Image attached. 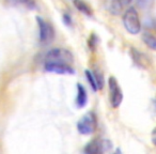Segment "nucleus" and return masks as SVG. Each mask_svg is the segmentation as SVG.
<instances>
[{
  "mask_svg": "<svg viewBox=\"0 0 156 154\" xmlns=\"http://www.w3.org/2000/svg\"><path fill=\"white\" fill-rule=\"evenodd\" d=\"M88 103V94L85 87L77 84V96H76V106L78 108H83Z\"/></svg>",
  "mask_w": 156,
  "mask_h": 154,
  "instance_id": "obj_10",
  "label": "nucleus"
},
{
  "mask_svg": "<svg viewBox=\"0 0 156 154\" xmlns=\"http://www.w3.org/2000/svg\"><path fill=\"white\" fill-rule=\"evenodd\" d=\"M98 126L96 116L93 111H89L79 119L77 123V130L81 135H91L95 132Z\"/></svg>",
  "mask_w": 156,
  "mask_h": 154,
  "instance_id": "obj_2",
  "label": "nucleus"
},
{
  "mask_svg": "<svg viewBox=\"0 0 156 154\" xmlns=\"http://www.w3.org/2000/svg\"><path fill=\"white\" fill-rule=\"evenodd\" d=\"M37 26H39V38L40 42L43 45H48L55 39V30L48 22L44 20L42 17H37Z\"/></svg>",
  "mask_w": 156,
  "mask_h": 154,
  "instance_id": "obj_4",
  "label": "nucleus"
},
{
  "mask_svg": "<svg viewBox=\"0 0 156 154\" xmlns=\"http://www.w3.org/2000/svg\"><path fill=\"white\" fill-rule=\"evenodd\" d=\"M142 41L147 47H150L153 50H156V38L154 35H152L151 33H147V32L143 33Z\"/></svg>",
  "mask_w": 156,
  "mask_h": 154,
  "instance_id": "obj_13",
  "label": "nucleus"
},
{
  "mask_svg": "<svg viewBox=\"0 0 156 154\" xmlns=\"http://www.w3.org/2000/svg\"><path fill=\"white\" fill-rule=\"evenodd\" d=\"M151 140H152V143L156 147V126L153 128L151 133Z\"/></svg>",
  "mask_w": 156,
  "mask_h": 154,
  "instance_id": "obj_17",
  "label": "nucleus"
},
{
  "mask_svg": "<svg viewBox=\"0 0 156 154\" xmlns=\"http://www.w3.org/2000/svg\"><path fill=\"white\" fill-rule=\"evenodd\" d=\"M85 74H86V77H87V81H88V83H89L90 87L92 88V90H93V91H98V84H96L95 77H94V75H93V72L89 71V70H86Z\"/></svg>",
  "mask_w": 156,
  "mask_h": 154,
  "instance_id": "obj_14",
  "label": "nucleus"
},
{
  "mask_svg": "<svg viewBox=\"0 0 156 154\" xmlns=\"http://www.w3.org/2000/svg\"><path fill=\"white\" fill-rule=\"evenodd\" d=\"M123 25L126 31L130 34H138L141 30V22L139 14L135 8L130 7L124 11L123 14Z\"/></svg>",
  "mask_w": 156,
  "mask_h": 154,
  "instance_id": "obj_1",
  "label": "nucleus"
},
{
  "mask_svg": "<svg viewBox=\"0 0 156 154\" xmlns=\"http://www.w3.org/2000/svg\"><path fill=\"white\" fill-rule=\"evenodd\" d=\"M45 62H62L69 64L73 62V55L64 48H52L46 54Z\"/></svg>",
  "mask_w": 156,
  "mask_h": 154,
  "instance_id": "obj_5",
  "label": "nucleus"
},
{
  "mask_svg": "<svg viewBox=\"0 0 156 154\" xmlns=\"http://www.w3.org/2000/svg\"><path fill=\"white\" fill-rule=\"evenodd\" d=\"M154 0H137V5H138L140 9L147 10L153 5Z\"/></svg>",
  "mask_w": 156,
  "mask_h": 154,
  "instance_id": "obj_16",
  "label": "nucleus"
},
{
  "mask_svg": "<svg viewBox=\"0 0 156 154\" xmlns=\"http://www.w3.org/2000/svg\"><path fill=\"white\" fill-rule=\"evenodd\" d=\"M93 75H94V77H95V81H96V84H98V90L102 89L103 86H104V77H103L102 72H100L98 70V71L93 72Z\"/></svg>",
  "mask_w": 156,
  "mask_h": 154,
  "instance_id": "obj_15",
  "label": "nucleus"
},
{
  "mask_svg": "<svg viewBox=\"0 0 156 154\" xmlns=\"http://www.w3.org/2000/svg\"><path fill=\"white\" fill-rule=\"evenodd\" d=\"M108 90L110 105L113 108H118L123 101V92H122L118 81L113 76H110L108 78Z\"/></svg>",
  "mask_w": 156,
  "mask_h": 154,
  "instance_id": "obj_3",
  "label": "nucleus"
},
{
  "mask_svg": "<svg viewBox=\"0 0 156 154\" xmlns=\"http://www.w3.org/2000/svg\"><path fill=\"white\" fill-rule=\"evenodd\" d=\"M7 2L13 7L26 8L28 10H34L37 8V3L34 0H7Z\"/></svg>",
  "mask_w": 156,
  "mask_h": 154,
  "instance_id": "obj_11",
  "label": "nucleus"
},
{
  "mask_svg": "<svg viewBox=\"0 0 156 154\" xmlns=\"http://www.w3.org/2000/svg\"><path fill=\"white\" fill-rule=\"evenodd\" d=\"M44 69H45V71L49 72V73H56L60 74V75L74 74L73 67L69 64H67V63L62 62H45Z\"/></svg>",
  "mask_w": 156,
  "mask_h": 154,
  "instance_id": "obj_7",
  "label": "nucleus"
},
{
  "mask_svg": "<svg viewBox=\"0 0 156 154\" xmlns=\"http://www.w3.org/2000/svg\"><path fill=\"white\" fill-rule=\"evenodd\" d=\"M113 154H123V153H122L121 150H120V149H117V150L115 151V153H113Z\"/></svg>",
  "mask_w": 156,
  "mask_h": 154,
  "instance_id": "obj_19",
  "label": "nucleus"
},
{
  "mask_svg": "<svg viewBox=\"0 0 156 154\" xmlns=\"http://www.w3.org/2000/svg\"><path fill=\"white\" fill-rule=\"evenodd\" d=\"M130 2L132 0H111L109 5V11L112 15H120L127 9Z\"/></svg>",
  "mask_w": 156,
  "mask_h": 154,
  "instance_id": "obj_8",
  "label": "nucleus"
},
{
  "mask_svg": "<svg viewBox=\"0 0 156 154\" xmlns=\"http://www.w3.org/2000/svg\"><path fill=\"white\" fill-rule=\"evenodd\" d=\"M73 3L76 9L79 12H81L83 14H85V15H87V16H90V17L93 16V10H92V8L86 2L85 0H74Z\"/></svg>",
  "mask_w": 156,
  "mask_h": 154,
  "instance_id": "obj_12",
  "label": "nucleus"
},
{
  "mask_svg": "<svg viewBox=\"0 0 156 154\" xmlns=\"http://www.w3.org/2000/svg\"><path fill=\"white\" fill-rule=\"evenodd\" d=\"M63 20H64L66 25H69V22H71V20H69V16L66 15V14H65V15H63Z\"/></svg>",
  "mask_w": 156,
  "mask_h": 154,
  "instance_id": "obj_18",
  "label": "nucleus"
},
{
  "mask_svg": "<svg viewBox=\"0 0 156 154\" xmlns=\"http://www.w3.org/2000/svg\"><path fill=\"white\" fill-rule=\"evenodd\" d=\"M130 56H132L134 62L136 63L139 67L147 69L150 65V59L147 58L144 54H142V52H140L139 50H137L136 48H132V49H130Z\"/></svg>",
  "mask_w": 156,
  "mask_h": 154,
  "instance_id": "obj_9",
  "label": "nucleus"
},
{
  "mask_svg": "<svg viewBox=\"0 0 156 154\" xmlns=\"http://www.w3.org/2000/svg\"><path fill=\"white\" fill-rule=\"evenodd\" d=\"M112 148V145L107 139H93L85 147V154H105Z\"/></svg>",
  "mask_w": 156,
  "mask_h": 154,
  "instance_id": "obj_6",
  "label": "nucleus"
}]
</instances>
